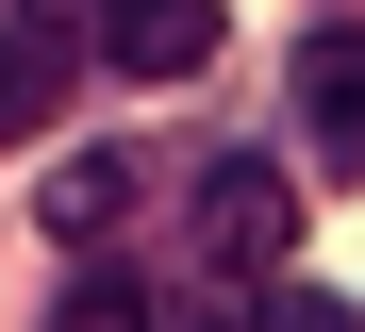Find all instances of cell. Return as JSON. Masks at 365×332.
I'll return each mask as SVG.
<instances>
[{
    "mask_svg": "<svg viewBox=\"0 0 365 332\" xmlns=\"http://www.w3.org/2000/svg\"><path fill=\"white\" fill-rule=\"evenodd\" d=\"M50 332H166V316H150V283H133V266H83V283L50 299Z\"/></svg>",
    "mask_w": 365,
    "mask_h": 332,
    "instance_id": "cell-6",
    "label": "cell"
},
{
    "mask_svg": "<svg viewBox=\"0 0 365 332\" xmlns=\"http://www.w3.org/2000/svg\"><path fill=\"white\" fill-rule=\"evenodd\" d=\"M299 133H316V166L365 183V17H316V34H299Z\"/></svg>",
    "mask_w": 365,
    "mask_h": 332,
    "instance_id": "cell-2",
    "label": "cell"
},
{
    "mask_svg": "<svg viewBox=\"0 0 365 332\" xmlns=\"http://www.w3.org/2000/svg\"><path fill=\"white\" fill-rule=\"evenodd\" d=\"M133 199H150V166H133V150H67V166H50V199H34V233H67V249L100 266L116 233H133Z\"/></svg>",
    "mask_w": 365,
    "mask_h": 332,
    "instance_id": "cell-4",
    "label": "cell"
},
{
    "mask_svg": "<svg viewBox=\"0 0 365 332\" xmlns=\"http://www.w3.org/2000/svg\"><path fill=\"white\" fill-rule=\"evenodd\" d=\"M83 50L116 66V84H200V66H216V0H116Z\"/></svg>",
    "mask_w": 365,
    "mask_h": 332,
    "instance_id": "cell-3",
    "label": "cell"
},
{
    "mask_svg": "<svg viewBox=\"0 0 365 332\" xmlns=\"http://www.w3.org/2000/svg\"><path fill=\"white\" fill-rule=\"evenodd\" d=\"M266 332H365V316H349L332 283H266Z\"/></svg>",
    "mask_w": 365,
    "mask_h": 332,
    "instance_id": "cell-7",
    "label": "cell"
},
{
    "mask_svg": "<svg viewBox=\"0 0 365 332\" xmlns=\"http://www.w3.org/2000/svg\"><path fill=\"white\" fill-rule=\"evenodd\" d=\"M182 199H200L182 233H200L216 283H282V266H299V183H282V150H200Z\"/></svg>",
    "mask_w": 365,
    "mask_h": 332,
    "instance_id": "cell-1",
    "label": "cell"
},
{
    "mask_svg": "<svg viewBox=\"0 0 365 332\" xmlns=\"http://www.w3.org/2000/svg\"><path fill=\"white\" fill-rule=\"evenodd\" d=\"M67 66H83V34H67V17H0V150L67 116Z\"/></svg>",
    "mask_w": 365,
    "mask_h": 332,
    "instance_id": "cell-5",
    "label": "cell"
}]
</instances>
